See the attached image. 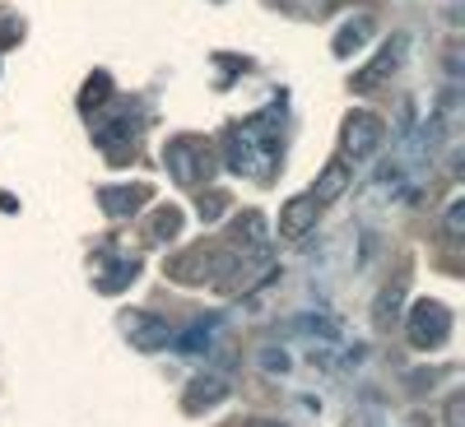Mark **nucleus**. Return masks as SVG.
I'll return each mask as SVG.
<instances>
[{"label":"nucleus","mask_w":465,"mask_h":427,"mask_svg":"<svg viewBox=\"0 0 465 427\" xmlns=\"http://www.w3.org/2000/svg\"><path fill=\"white\" fill-rule=\"evenodd\" d=\"M214 330H219V316H201L191 330L173 335V339H177V354H182V358H196V354H205L210 339H214Z\"/></svg>","instance_id":"12"},{"label":"nucleus","mask_w":465,"mask_h":427,"mask_svg":"<svg viewBox=\"0 0 465 427\" xmlns=\"http://www.w3.org/2000/svg\"><path fill=\"white\" fill-rule=\"evenodd\" d=\"M107 74H94V80L84 84V107H98V102H107Z\"/></svg>","instance_id":"18"},{"label":"nucleus","mask_w":465,"mask_h":427,"mask_svg":"<svg viewBox=\"0 0 465 427\" xmlns=\"http://www.w3.org/2000/svg\"><path fill=\"white\" fill-rule=\"evenodd\" d=\"M344 190H349V163H344V159H335V163H326V172L317 177L312 200H317V205H331L335 196H344Z\"/></svg>","instance_id":"13"},{"label":"nucleus","mask_w":465,"mask_h":427,"mask_svg":"<svg viewBox=\"0 0 465 427\" xmlns=\"http://www.w3.org/2000/svg\"><path fill=\"white\" fill-rule=\"evenodd\" d=\"M396 312H401V284H396V288H381V297H377V306H372L377 325H391Z\"/></svg>","instance_id":"17"},{"label":"nucleus","mask_w":465,"mask_h":427,"mask_svg":"<svg viewBox=\"0 0 465 427\" xmlns=\"http://www.w3.org/2000/svg\"><path fill=\"white\" fill-rule=\"evenodd\" d=\"M219 400H228V381L223 376H196V381H191V395H186V413L214 409Z\"/></svg>","instance_id":"11"},{"label":"nucleus","mask_w":465,"mask_h":427,"mask_svg":"<svg viewBox=\"0 0 465 427\" xmlns=\"http://www.w3.org/2000/svg\"><path fill=\"white\" fill-rule=\"evenodd\" d=\"M135 275H140V260H135V256L112 260L103 275H98V293H122L126 284H135Z\"/></svg>","instance_id":"14"},{"label":"nucleus","mask_w":465,"mask_h":427,"mask_svg":"<svg viewBox=\"0 0 465 427\" xmlns=\"http://www.w3.org/2000/svg\"><path fill=\"white\" fill-rule=\"evenodd\" d=\"M214 265H219V251L196 247V251L177 256V260L168 265V275H173L177 284H214Z\"/></svg>","instance_id":"8"},{"label":"nucleus","mask_w":465,"mask_h":427,"mask_svg":"<svg viewBox=\"0 0 465 427\" xmlns=\"http://www.w3.org/2000/svg\"><path fill=\"white\" fill-rule=\"evenodd\" d=\"M405 339L414 348H423V354H433V348H442L451 339V312L442 302H414L410 306V316H405Z\"/></svg>","instance_id":"3"},{"label":"nucleus","mask_w":465,"mask_h":427,"mask_svg":"<svg viewBox=\"0 0 465 427\" xmlns=\"http://www.w3.org/2000/svg\"><path fill=\"white\" fill-rule=\"evenodd\" d=\"M460 228H465V200L456 196V200L447 205V232H451V238H460Z\"/></svg>","instance_id":"19"},{"label":"nucleus","mask_w":465,"mask_h":427,"mask_svg":"<svg viewBox=\"0 0 465 427\" xmlns=\"http://www.w3.org/2000/svg\"><path fill=\"white\" fill-rule=\"evenodd\" d=\"M247 427H280V422H247Z\"/></svg>","instance_id":"23"},{"label":"nucleus","mask_w":465,"mask_h":427,"mask_svg":"<svg viewBox=\"0 0 465 427\" xmlns=\"http://www.w3.org/2000/svg\"><path fill=\"white\" fill-rule=\"evenodd\" d=\"M405 47H410V37H405V33H396L391 43H386V47L377 52V61H372L368 70H359V74H354V89H359V93H372L377 84H386V80H391V74L401 70Z\"/></svg>","instance_id":"6"},{"label":"nucleus","mask_w":465,"mask_h":427,"mask_svg":"<svg viewBox=\"0 0 465 427\" xmlns=\"http://www.w3.org/2000/svg\"><path fill=\"white\" fill-rule=\"evenodd\" d=\"M368 37H372V19H368V15H354V19H349V24L335 33L331 47H335V56H349V52H359Z\"/></svg>","instance_id":"15"},{"label":"nucleus","mask_w":465,"mask_h":427,"mask_svg":"<svg viewBox=\"0 0 465 427\" xmlns=\"http://www.w3.org/2000/svg\"><path fill=\"white\" fill-rule=\"evenodd\" d=\"M182 232V214L168 205V209H159L153 214V223H149V242H163V238H177Z\"/></svg>","instance_id":"16"},{"label":"nucleus","mask_w":465,"mask_h":427,"mask_svg":"<svg viewBox=\"0 0 465 427\" xmlns=\"http://www.w3.org/2000/svg\"><path fill=\"white\" fill-rule=\"evenodd\" d=\"M140 126V116H131V107H122L116 116H107V121H98V131H94V144L103 149V153H112V159H122V149H131L135 144V131Z\"/></svg>","instance_id":"7"},{"label":"nucleus","mask_w":465,"mask_h":427,"mask_svg":"<svg viewBox=\"0 0 465 427\" xmlns=\"http://www.w3.org/2000/svg\"><path fill=\"white\" fill-rule=\"evenodd\" d=\"M447 422H451V427H460V395L447 404Z\"/></svg>","instance_id":"22"},{"label":"nucleus","mask_w":465,"mask_h":427,"mask_svg":"<svg viewBox=\"0 0 465 427\" xmlns=\"http://www.w3.org/2000/svg\"><path fill=\"white\" fill-rule=\"evenodd\" d=\"M317 214H322V205L312 200V190H307V196H293L289 205H284V214H280V238H302L307 228L317 223Z\"/></svg>","instance_id":"10"},{"label":"nucleus","mask_w":465,"mask_h":427,"mask_svg":"<svg viewBox=\"0 0 465 427\" xmlns=\"http://www.w3.org/2000/svg\"><path fill=\"white\" fill-rule=\"evenodd\" d=\"M280 112L284 107H265L252 121L232 126L223 135V163L238 177H270V168L280 163Z\"/></svg>","instance_id":"1"},{"label":"nucleus","mask_w":465,"mask_h":427,"mask_svg":"<svg viewBox=\"0 0 465 427\" xmlns=\"http://www.w3.org/2000/svg\"><path fill=\"white\" fill-rule=\"evenodd\" d=\"M126 339L140 348V354H159V348L173 344V325L153 312H126Z\"/></svg>","instance_id":"5"},{"label":"nucleus","mask_w":465,"mask_h":427,"mask_svg":"<svg viewBox=\"0 0 465 427\" xmlns=\"http://www.w3.org/2000/svg\"><path fill=\"white\" fill-rule=\"evenodd\" d=\"M163 163H168L177 186H201L214 177V149L201 135H173L163 144Z\"/></svg>","instance_id":"2"},{"label":"nucleus","mask_w":465,"mask_h":427,"mask_svg":"<svg viewBox=\"0 0 465 427\" xmlns=\"http://www.w3.org/2000/svg\"><path fill=\"white\" fill-rule=\"evenodd\" d=\"M261 363H265L270 372H289V358L280 354V348H265V358H261Z\"/></svg>","instance_id":"21"},{"label":"nucleus","mask_w":465,"mask_h":427,"mask_svg":"<svg viewBox=\"0 0 465 427\" xmlns=\"http://www.w3.org/2000/svg\"><path fill=\"white\" fill-rule=\"evenodd\" d=\"M381 140H386V121L377 112H349L344 116V135H340V144H344V159H354V163H363V159H372V153L381 149Z\"/></svg>","instance_id":"4"},{"label":"nucleus","mask_w":465,"mask_h":427,"mask_svg":"<svg viewBox=\"0 0 465 427\" xmlns=\"http://www.w3.org/2000/svg\"><path fill=\"white\" fill-rule=\"evenodd\" d=\"M149 196H153V190H149L144 181H140V186H103V190H98V205H103L107 218H131Z\"/></svg>","instance_id":"9"},{"label":"nucleus","mask_w":465,"mask_h":427,"mask_svg":"<svg viewBox=\"0 0 465 427\" xmlns=\"http://www.w3.org/2000/svg\"><path fill=\"white\" fill-rule=\"evenodd\" d=\"M223 209H228V196H219V190H214L210 200H201V218H205V223H214Z\"/></svg>","instance_id":"20"}]
</instances>
